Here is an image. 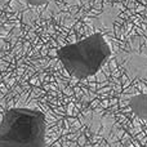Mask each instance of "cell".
Listing matches in <instances>:
<instances>
[{
    "instance_id": "obj_4",
    "label": "cell",
    "mask_w": 147,
    "mask_h": 147,
    "mask_svg": "<svg viewBox=\"0 0 147 147\" xmlns=\"http://www.w3.org/2000/svg\"><path fill=\"white\" fill-rule=\"evenodd\" d=\"M133 114L141 120H147V93L137 94L128 101Z\"/></svg>"
},
{
    "instance_id": "obj_5",
    "label": "cell",
    "mask_w": 147,
    "mask_h": 147,
    "mask_svg": "<svg viewBox=\"0 0 147 147\" xmlns=\"http://www.w3.org/2000/svg\"><path fill=\"white\" fill-rule=\"evenodd\" d=\"M25 3H27L31 7H43L48 3V0H23Z\"/></svg>"
},
{
    "instance_id": "obj_3",
    "label": "cell",
    "mask_w": 147,
    "mask_h": 147,
    "mask_svg": "<svg viewBox=\"0 0 147 147\" xmlns=\"http://www.w3.org/2000/svg\"><path fill=\"white\" fill-rule=\"evenodd\" d=\"M117 62L132 79H147V36H136L117 54Z\"/></svg>"
},
{
    "instance_id": "obj_2",
    "label": "cell",
    "mask_w": 147,
    "mask_h": 147,
    "mask_svg": "<svg viewBox=\"0 0 147 147\" xmlns=\"http://www.w3.org/2000/svg\"><path fill=\"white\" fill-rule=\"evenodd\" d=\"M57 56L72 78L83 80L99 71L111 56V48L101 32H94L57 49Z\"/></svg>"
},
{
    "instance_id": "obj_1",
    "label": "cell",
    "mask_w": 147,
    "mask_h": 147,
    "mask_svg": "<svg viewBox=\"0 0 147 147\" xmlns=\"http://www.w3.org/2000/svg\"><path fill=\"white\" fill-rule=\"evenodd\" d=\"M45 114L32 109H10L0 121V147H47Z\"/></svg>"
}]
</instances>
